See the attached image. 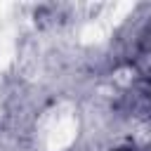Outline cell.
<instances>
[{
	"label": "cell",
	"instance_id": "cell-1",
	"mask_svg": "<svg viewBox=\"0 0 151 151\" xmlns=\"http://www.w3.org/2000/svg\"><path fill=\"white\" fill-rule=\"evenodd\" d=\"M116 151H134V149H116Z\"/></svg>",
	"mask_w": 151,
	"mask_h": 151
}]
</instances>
